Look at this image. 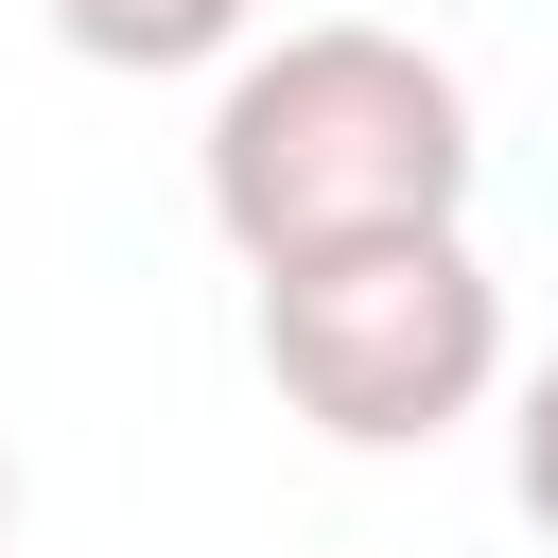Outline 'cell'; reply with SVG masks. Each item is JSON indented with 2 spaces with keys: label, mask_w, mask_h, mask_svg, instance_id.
<instances>
[{
  "label": "cell",
  "mask_w": 558,
  "mask_h": 558,
  "mask_svg": "<svg viewBox=\"0 0 558 558\" xmlns=\"http://www.w3.org/2000/svg\"><path fill=\"white\" fill-rule=\"evenodd\" d=\"M471 157L488 140H471L453 52L384 35V17H296V35L227 52L192 192L262 279V262H331V244H384V227H471Z\"/></svg>",
  "instance_id": "1"
},
{
  "label": "cell",
  "mask_w": 558,
  "mask_h": 558,
  "mask_svg": "<svg viewBox=\"0 0 558 558\" xmlns=\"http://www.w3.org/2000/svg\"><path fill=\"white\" fill-rule=\"evenodd\" d=\"M262 384L331 453H436L506 384V279L471 227H384L331 262H262Z\"/></svg>",
  "instance_id": "2"
},
{
  "label": "cell",
  "mask_w": 558,
  "mask_h": 558,
  "mask_svg": "<svg viewBox=\"0 0 558 558\" xmlns=\"http://www.w3.org/2000/svg\"><path fill=\"white\" fill-rule=\"evenodd\" d=\"M52 35L87 70H122V87H157V70H227L262 35V0H52Z\"/></svg>",
  "instance_id": "3"
},
{
  "label": "cell",
  "mask_w": 558,
  "mask_h": 558,
  "mask_svg": "<svg viewBox=\"0 0 558 558\" xmlns=\"http://www.w3.org/2000/svg\"><path fill=\"white\" fill-rule=\"evenodd\" d=\"M506 488H523V523L558 541V366L523 384V418H506Z\"/></svg>",
  "instance_id": "4"
},
{
  "label": "cell",
  "mask_w": 558,
  "mask_h": 558,
  "mask_svg": "<svg viewBox=\"0 0 558 558\" xmlns=\"http://www.w3.org/2000/svg\"><path fill=\"white\" fill-rule=\"evenodd\" d=\"M0 523H17V453H0Z\"/></svg>",
  "instance_id": "5"
},
{
  "label": "cell",
  "mask_w": 558,
  "mask_h": 558,
  "mask_svg": "<svg viewBox=\"0 0 558 558\" xmlns=\"http://www.w3.org/2000/svg\"><path fill=\"white\" fill-rule=\"evenodd\" d=\"M0 541H17V523H0Z\"/></svg>",
  "instance_id": "6"
}]
</instances>
